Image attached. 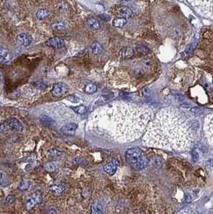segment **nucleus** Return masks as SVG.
Returning a JSON list of instances; mask_svg holds the SVG:
<instances>
[{"instance_id": "f257e3e1", "label": "nucleus", "mask_w": 213, "mask_h": 214, "mask_svg": "<svg viewBox=\"0 0 213 214\" xmlns=\"http://www.w3.org/2000/svg\"><path fill=\"white\" fill-rule=\"evenodd\" d=\"M153 117L147 107L117 102L96 110L91 122L99 134L119 142H129L142 136Z\"/></svg>"}, {"instance_id": "f03ea898", "label": "nucleus", "mask_w": 213, "mask_h": 214, "mask_svg": "<svg viewBox=\"0 0 213 214\" xmlns=\"http://www.w3.org/2000/svg\"><path fill=\"white\" fill-rule=\"evenodd\" d=\"M198 126L194 117L183 110L164 108L147 126L143 144L148 147L185 150L192 146Z\"/></svg>"}, {"instance_id": "7ed1b4c3", "label": "nucleus", "mask_w": 213, "mask_h": 214, "mask_svg": "<svg viewBox=\"0 0 213 214\" xmlns=\"http://www.w3.org/2000/svg\"><path fill=\"white\" fill-rule=\"evenodd\" d=\"M125 157L128 164L136 171L144 169L148 164L147 158L139 148H129L125 153Z\"/></svg>"}, {"instance_id": "20e7f679", "label": "nucleus", "mask_w": 213, "mask_h": 214, "mask_svg": "<svg viewBox=\"0 0 213 214\" xmlns=\"http://www.w3.org/2000/svg\"><path fill=\"white\" fill-rule=\"evenodd\" d=\"M204 132L208 144L213 147V113L208 115L204 120Z\"/></svg>"}, {"instance_id": "39448f33", "label": "nucleus", "mask_w": 213, "mask_h": 214, "mask_svg": "<svg viewBox=\"0 0 213 214\" xmlns=\"http://www.w3.org/2000/svg\"><path fill=\"white\" fill-rule=\"evenodd\" d=\"M42 202V196L39 192H35L31 194L26 200L25 206L27 210H31L37 204Z\"/></svg>"}, {"instance_id": "423d86ee", "label": "nucleus", "mask_w": 213, "mask_h": 214, "mask_svg": "<svg viewBox=\"0 0 213 214\" xmlns=\"http://www.w3.org/2000/svg\"><path fill=\"white\" fill-rule=\"evenodd\" d=\"M67 91V87L66 84L62 83H55L53 84L50 92L54 97H60L66 93Z\"/></svg>"}, {"instance_id": "0eeeda50", "label": "nucleus", "mask_w": 213, "mask_h": 214, "mask_svg": "<svg viewBox=\"0 0 213 214\" xmlns=\"http://www.w3.org/2000/svg\"><path fill=\"white\" fill-rule=\"evenodd\" d=\"M5 124L10 129L15 131H22L24 129L22 123L16 118H9L5 121Z\"/></svg>"}, {"instance_id": "6e6552de", "label": "nucleus", "mask_w": 213, "mask_h": 214, "mask_svg": "<svg viewBox=\"0 0 213 214\" xmlns=\"http://www.w3.org/2000/svg\"><path fill=\"white\" fill-rule=\"evenodd\" d=\"M46 44L48 47H53V48H58H58H61V47L64 46L65 42L62 38L54 37V38H51V39H48L46 42Z\"/></svg>"}, {"instance_id": "1a4fd4ad", "label": "nucleus", "mask_w": 213, "mask_h": 214, "mask_svg": "<svg viewBox=\"0 0 213 214\" xmlns=\"http://www.w3.org/2000/svg\"><path fill=\"white\" fill-rule=\"evenodd\" d=\"M17 41L22 46L27 47V46H29L31 43L32 39H31V37L30 35H28L27 34H25V33H22V34H19V35L17 36Z\"/></svg>"}, {"instance_id": "9d476101", "label": "nucleus", "mask_w": 213, "mask_h": 214, "mask_svg": "<svg viewBox=\"0 0 213 214\" xmlns=\"http://www.w3.org/2000/svg\"><path fill=\"white\" fill-rule=\"evenodd\" d=\"M105 172H107L108 175L112 176L116 173L117 169V162L116 160H112L109 161L103 168Z\"/></svg>"}, {"instance_id": "9b49d317", "label": "nucleus", "mask_w": 213, "mask_h": 214, "mask_svg": "<svg viewBox=\"0 0 213 214\" xmlns=\"http://www.w3.org/2000/svg\"><path fill=\"white\" fill-rule=\"evenodd\" d=\"M134 55V51L131 47H124L120 51V56L124 59H128L132 58Z\"/></svg>"}, {"instance_id": "f8f14e48", "label": "nucleus", "mask_w": 213, "mask_h": 214, "mask_svg": "<svg viewBox=\"0 0 213 214\" xmlns=\"http://www.w3.org/2000/svg\"><path fill=\"white\" fill-rule=\"evenodd\" d=\"M39 121L45 126H54L55 124V121L47 115H41L39 116Z\"/></svg>"}, {"instance_id": "ddd939ff", "label": "nucleus", "mask_w": 213, "mask_h": 214, "mask_svg": "<svg viewBox=\"0 0 213 214\" xmlns=\"http://www.w3.org/2000/svg\"><path fill=\"white\" fill-rule=\"evenodd\" d=\"M49 15H50L49 11H47V9H45V8H43V9H39V10H38V11H36L35 17H36L37 20H43L47 18L49 16Z\"/></svg>"}, {"instance_id": "4468645a", "label": "nucleus", "mask_w": 213, "mask_h": 214, "mask_svg": "<svg viewBox=\"0 0 213 214\" xmlns=\"http://www.w3.org/2000/svg\"><path fill=\"white\" fill-rule=\"evenodd\" d=\"M65 188L61 184L59 185H53L50 188V193H52L54 196H60L64 192Z\"/></svg>"}, {"instance_id": "2eb2a0df", "label": "nucleus", "mask_w": 213, "mask_h": 214, "mask_svg": "<svg viewBox=\"0 0 213 214\" xmlns=\"http://www.w3.org/2000/svg\"><path fill=\"white\" fill-rule=\"evenodd\" d=\"M78 128V125L74 123H71V124H67L64 125L62 128V131L65 133H73L76 131Z\"/></svg>"}, {"instance_id": "dca6fc26", "label": "nucleus", "mask_w": 213, "mask_h": 214, "mask_svg": "<svg viewBox=\"0 0 213 214\" xmlns=\"http://www.w3.org/2000/svg\"><path fill=\"white\" fill-rule=\"evenodd\" d=\"M10 59L9 51L0 46V63H5Z\"/></svg>"}, {"instance_id": "f3484780", "label": "nucleus", "mask_w": 213, "mask_h": 214, "mask_svg": "<svg viewBox=\"0 0 213 214\" xmlns=\"http://www.w3.org/2000/svg\"><path fill=\"white\" fill-rule=\"evenodd\" d=\"M59 167V164L56 161H52V162H48L45 165L44 168L48 172H54L56 171Z\"/></svg>"}, {"instance_id": "a211bd4d", "label": "nucleus", "mask_w": 213, "mask_h": 214, "mask_svg": "<svg viewBox=\"0 0 213 214\" xmlns=\"http://www.w3.org/2000/svg\"><path fill=\"white\" fill-rule=\"evenodd\" d=\"M91 51H92V53L94 55L100 54L102 51H103L102 45L99 42H97V41H95V42L92 43L91 46Z\"/></svg>"}, {"instance_id": "6ab92c4d", "label": "nucleus", "mask_w": 213, "mask_h": 214, "mask_svg": "<svg viewBox=\"0 0 213 214\" xmlns=\"http://www.w3.org/2000/svg\"><path fill=\"white\" fill-rule=\"evenodd\" d=\"M87 25L91 29H92L94 31H97V30H99L100 28L99 22L94 18H89L87 20Z\"/></svg>"}, {"instance_id": "aec40b11", "label": "nucleus", "mask_w": 213, "mask_h": 214, "mask_svg": "<svg viewBox=\"0 0 213 214\" xmlns=\"http://www.w3.org/2000/svg\"><path fill=\"white\" fill-rule=\"evenodd\" d=\"M91 213L92 214H101L103 213V208L99 203L95 202L91 205Z\"/></svg>"}, {"instance_id": "412c9836", "label": "nucleus", "mask_w": 213, "mask_h": 214, "mask_svg": "<svg viewBox=\"0 0 213 214\" xmlns=\"http://www.w3.org/2000/svg\"><path fill=\"white\" fill-rule=\"evenodd\" d=\"M84 91H85V92H87V94H93L94 92H95L97 91L96 84H95L93 83H87V84L85 86Z\"/></svg>"}, {"instance_id": "4be33fe9", "label": "nucleus", "mask_w": 213, "mask_h": 214, "mask_svg": "<svg viewBox=\"0 0 213 214\" xmlns=\"http://www.w3.org/2000/svg\"><path fill=\"white\" fill-rule=\"evenodd\" d=\"M127 20L125 18H117V19H115L114 21H113V25L115 27H124V25L127 24Z\"/></svg>"}, {"instance_id": "5701e85b", "label": "nucleus", "mask_w": 213, "mask_h": 214, "mask_svg": "<svg viewBox=\"0 0 213 214\" xmlns=\"http://www.w3.org/2000/svg\"><path fill=\"white\" fill-rule=\"evenodd\" d=\"M71 109L73 110L75 112L79 114V115H83V114L87 112V107L83 105L77 106V107H71Z\"/></svg>"}, {"instance_id": "b1692460", "label": "nucleus", "mask_w": 213, "mask_h": 214, "mask_svg": "<svg viewBox=\"0 0 213 214\" xmlns=\"http://www.w3.org/2000/svg\"><path fill=\"white\" fill-rule=\"evenodd\" d=\"M132 15V11L130 10V8L128 7H123L120 9V15L123 18H128Z\"/></svg>"}, {"instance_id": "393cba45", "label": "nucleus", "mask_w": 213, "mask_h": 214, "mask_svg": "<svg viewBox=\"0 0 213 214\" xmlns=\"http://www.w3.org/2000/svg\"><path fill=\"white\" fill-rule=\"evenodd\" d=\"M136 51H138L140 54L146 55L149 52V48L146 47V46H144V45L140 44V45H138L136 47Z\"/></svg>"}, {"instance_id": "a878e982", "label": "nucleus", "mask_w": 213, "mask_h": 214, "mask_svg": "<svg viewBox=\"0 0 213 214\" xmlns=\"http://www.w3.org/2000/svg\"><path fill=\"white\" fill-rule=\"evenodd\" d=\"M47 155L51 157H60L62 155V152L56 149H51L47 152Z\"/></svg>"}, {"instance_id": "bb28decb", "label": "nucleus", "mask_w": 213, "mask_h": 214, "mask_svg": "<svg viewBox=\"0 0 213 214\" xmlns=\"http://www.w3.org/2000/svg\"><path fill=\"white\" fill-rule=\"evenodd\" d=\"M52 27H53L54 29H55V30L62 31V30H63V29L65 28V26H64V24H62V23L58 22V23H55V24H52Z\"/></svg>"}, {"instance_id": "cd10ccee", "label": "nucleus", "mask_w": 213, "mask_h": 214, "mask_svg": "<svg viewBox=\"0 0 213 214\" xmlns=\"http://www.w3.org/2000/svg\"><path fill=\"white\" fill-rule=\"evenodd\" d=\"M67 99L69 101L74 103V104H77V103H79V100H80L79 98L78 97V96H75V95H71V96H69Z\"/></svg>"}, {"instance_id": "c85d7f7f", "label": "nucleus", "mask_w": 213, "mask_h": 214, "mask_svg": "<svg viewBox=\"0 0 213 214\" xmlns=\"http://www.w3.org/2000/svg\"><path fill=\"white\" fill-rule=\"evenodd\" d=\"M15 201V197L12 196V195H10L7 197V198L5 199V205H10V204H12Z\"/></svg>"}, {"instance_id": "c756f323", "label": "nucleus", "mask_w": 213, "mask_h": 214, "mask_svg": "<svg viewBox=\"0 0 213 214\" xmlns=\"http://www.w3.org/2000/svg\"><path fill=\"white\" fill-rule=\"evenodd\" d=\"M19 188L20 190H22V191L27 190V188H28V184H27V182L22 181V182L20 183L19 186Z\"/></svg>"}, {"instance_id": "7c9ffc66", "label": "nucleus", "mask_w": 213, "mask_h": 214, "mask_svg": "<svg viewBox=\"0 0 213 214\" xmlns=\"http://www.w3.org/2000/svg\"><path fill=\"white\" fill-rule=\"evenodd\" d=\"M36 87L39 88V89H45L46 87H47V85L45 84V83H40V82H38L37 83H36Z\"/></svg>"}, {"instance_id": "2f4dec72", "label": "nucleus", "mask_w": 213, "mask_h": 214, "mask_svg": "<svg viewBox=\"0 0 213 214\" xmlns=\"http://www.w3.org/2000/svg\"><path fill=\"white\" fill-rule=\"evenodd\" d=\"M192 49H193V43H191L190 45H188V47H187V49L185 50V51H186L187 54H189L190 52L192 51Z\"/></svg>"}, {"instance_id": "473e14b6", "label": "nucleus", "mask_w": 213, "mask_h": 214, "mask_svg": "<svg viewBox=\"0 0 213 214\" xmlns=\"http://www.w3.org/2000/svg\"><path fill=\"white\" fill-rule=\"evenodd\" d=\"M99 17H100L101 19L105 20V21H109V20H110V17L108 15H100Z\"/></svg>"}, {"instance_id": "72a5a7b5", "label": "nucleus", "mask_w": 213, "mask_h": 214, "mask_svg": "<svg viewBox=\"0 0 213 214\" xmlns=\"http://www.w3.org/2000/svg\"><path fill=\"white\" fill-rule=\"evenodd\" d=\"M207 165H208V167L211 168L212 169H213V160H208V161L207 162Z\"/></svg>"}, {"instance_id": "f704fd0d", "label": "nucleus", "mask_w": 213, "mask_h": 214, "mask_svg": "<svg viewBox=\"0 0 213 214\" xmlns=\"http://www.w3.org/2000/svg\"><path fill=\"white\" fill-rule=\"evenodd\" d=\"M5 127H6V124H0V133H2V132L3 131L4 129H5Z\"/></svg>"}, {"instance_id": "c9c22d12", "label": "nucleus", "mask_w": 213, "mask_h": 214, "mask_svg": "<svg viewBox=\"0 0 213 214\" xmlns=\"http://www.w3.org/2000/svg\"><path fill=\"white\" fill-rule=\"evenodd\" d=\"M194 154H195V156H193V160H197L198 158H199V157H198V156H198V154L196 153V152H193L192 155H194Z\"/></svg>"}, {"instance_id": "e433bc0d", "label": "nucleus", "mask_w": 213, "mask_h": 214, "mask_svg": "<svg viewBox=\"0 0 213 214\" xmlns=\"http://www.w3.org/2000/svg\"><path fill=\"white\" fill-rule=\"evenodd\" d=\"M2 178H3V174L0 172V180H2Z\"/></svg>"}, {"instance_id": "4c0bfd02", "label": "nucleus", "mask_w": 213, "mask_h": 214, "mask_svg": "<svg viewBox=\"0 0 213 214\" xmlns=\"http://www.w3.org/2000/svg\"><path fill=\"white\" fill-rule=\"evenodd\" d=\"M2 76H3V75H2V72L0 71V79H2Z\"/></svg>"}]
</instances>
